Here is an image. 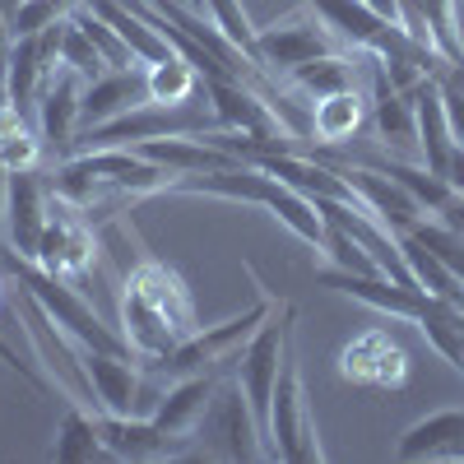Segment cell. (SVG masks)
Returning <instances> with one entry per match:
<instances>
[{"mask_svg": "<svg viewBox=\"0 0 464 464\" xmlns=\"http://www.w3.org/2000/svg\"><path fill=\"white\" fill-rule=\"evenodd\" d=\"M144 89H149V102H190V98H200L205 80L181 52H172L168 61L144 65Z\"/></svg>", "mask_w": 464, "mask_h": 464, "instance_id": "obj_22", "label": "cell"}, {"mask_svg": "<svg viewBox=\"0 0 464 464\" xmlns=\"http://www.w3.org/2000/svg\"><path fill=\"white\" fill-rule=\"evenodd\" d=\"M130 288H140L159 312L172 321V330L181 334V339H190L200 330V321H196V302H190V288H186V279L177 275V269L168 265V260H159V256H144L135 269H130V279H126Z\"/></svg>", "mask_w": 464, "mask_h": 464, "instance_id": "obj_12", "label": "cell"}, {"mask_svg": "<svg viewBox=\"0 0 464 464\" xmlns=\"http://www.w3.org/2000/svg\"><path fill=\"white\" fill-rule=\"evenodd\" d=\"M446 459H464V437H459V441H455V446L446 450Z\"/></svg>", "mask_w": 464, "mask_h": 464, "instance_id": "obj_36", "label": "cell"}, {"mask_svg": "<svg viewBox=\"0 0 464 464\" xmlns=\"http://www.w3.org/2000/svg\"><path fill=\"white\" fill-rule=\"evenodd\" d=\"M149 5H159V10H163V5H186V10H200V0H149ZM200 14H205V10H200Z\"/></svg>", "mask_w": 464, "mask_h": 464, "instance_id": "obj_34", "label": "cell"}, {"mask_svg": "<svg viewBox=\"0 0 464 464\" xmlns=\"http://www.w3.org/2000/svg\"><path fill=\"white\" fill-rule=\"evenodd\" d=\"M459 5H464V0H459Z\"/></svg>", "mask_w": 464, "mask_h": 464, "instance_id": "obj_39", "label": "cell"}, {"mask_svg": "<svg viewBox=\"0 0 464 464\" xmlns=\"http://www.w3.org/2000/svg\"><path fill=\"white\" fill-rule=\"evenodd\" d=\"M256 47H260V70L265 74H275V80H288V74L306 61H316V56H330V52H348L334 28L312 10V5H302L275 24H265L256 33Z\"/></svg>", "mask_w": 464, "mask_h": 464, "instance_id": "obj_5", "label": "cell"}, {"mask_svg": "<svg viewBox=\"0 0 464 464\" xmlns=\"http://www.w3.org/2000/svg\"><path fill=\"white\" fill-rule=\"evenodd\" d=\"M74 24H80L84 33H89V43L98 47V56L107 61V70H126V65H140L135 56H130V47L121 43V33H116L93 5H84V0H80V5H74Z\"/></svg>", "mask_w": 464, "mask_h": 464, "instance_id": "obj_26", "label": "cell"}, {"mask_svg": "<svg viewBox=\"0 0 464 464\" xmlns=\"http://www.w3.org/2000/svg\"><path fill=\"white\" fill-rule=\"evenodd\" d=\"M367 130H372V93L367 89H343V93L312 102V144L343 149V144H358Z\"/></svg>", "mask_w": 464, "mask_h": 464, "instance_id": "obj_13", "label": "cell"}, {"mask_svg": "<svg viewBox=\"0 0 464 464\" xmlns=\"http://www.w3.org/2000/svg\"><path fill=\"white\" fill-rule=\"evenodd\" d=\"M196 455L205 459H275V446H269L260 418L242 391V381L232 376V367L218 376L214 400L196 428Z\"/></svg>", "mask_w": 464, "mask_h": 464, "instance_id": "obj_2", "label": "cell"}, {"mask_svg": "<svg viewBox=\"0 0 464 464\" xmlns=\"http://www.w3.org/2000/svg\"><path fill=\"white\" fill-rule=\"evenodd\" d=\"M19 5H24V0H0V10H5V14H10V19H14V14H19Z\"/></svg>", "mask_w": 464, "mask_h": 464, "instance_id": "obj_35", "label": "cell"}, {"mask_svg": "<svg viewBox=\"0 0 464 464\" xmlns=\"http://www.w3.org/2000/svg\"><path fill=\"white\" fill-rule=\"evenodd\" d=\"M116 330H121L130 358L140 362H163L172 348L181 343V334L172 330V321L153 306L140 288H121V302H116Z\"/></svg>", "mask_w": 464, "mask_h": 464, "instance_id": "obj_10", "label": "cell"}, {"mask_svg": "<svg viewBox=\"0 0 464 464\" xmlns=\"http://www.w3.org/2000/svg\"><path fill=\"white\" fill-rule=\"evenodd\" d=\"M275 297L269 293H256V302L246 306V312H237V316H227V321H218V325H205V330H196L190 339H181L172 353L163 358V362H149L159 376H168V381H177V376H190V372H218V367H232V358L246 348V339L275 316Z\"/></svg>", "mask_w": 464, "mask_h": 464, "instance_id": "obj_3", "label": "cell"}, {"mask_svg": "<svg viewBox=\"0 0 464 464\" xmlns=\"http://www.w3.org/2000/svg\"><path fill=\"white\" fill-rule=\"evenodd\" d=\"M437 218H441L446 227H455L459 237H464V196H450V205H446V209H441Z\"/></svg>", "mask_w": 464, "mask_h": 464, "instance_id": "obj_32", "label": "cell"}, {"mask_svg": "<svg viewBox=\"0 0 464 464\" xmlns=\"http://www.w3.org/2000/svg\"><path fill=\"white\" fill-rule=\"evenodd\" d=\"M367 5H372L381 19H391V24H400V28H404V19H400V0H367Z\"/></svg>", "mask_w": 464, "mask_h": 464, "instance_id": "obj_33", "label": "cell"}, {"mask_svg": "<svg viewBox=\"0 0 464 464\" xmlns=\"http://www.w3.org/2000/svg\"><path fill=\"white\" fill-rule=\"evenodd\" d=\"M149 102V89H144V65H126V70H102L98 80L84 84V111H80V130H93V126H107L116 116H126L130 107Z\"/></svg>", "mask_w": 464, "mask_h": 464, "instance_id": "obj_15", "label": "cell"}, {"mask_svg": "<svg viewBox=\"0 0 464 464\" xmlns=\"http://www.w3.org/2000/svg\"><path fill=\"white\" fill-rule=\"evenodd\" d=\"M52 459L61 464H89V459H111L98 432V413L84 404H70L65 418L56 422V441H52Z\"/></svg>", "mask_w": 464, "mask_h": 464, "instance_id": "obj_20", "label": "cell"}, {"mask_svg": "<svg viewBox=\"0 0 464 464\" xmlns=\"http://www.w3.org/2000/svg\"><path fill=\"white\" fill-rule=\"evenodd\" d=\"M312 10L334 28V37L348 52H372L385 37V28H395L391 19H381L367 0H312Z\"/></svg>", "mask_w": 464, "mask_h": 464, "instance_id": "obj_18", "label": "cell"}, {"mask_svg": "<svg viewBox=\"0 0 464 464\" xmlns=\"http://www.w3.org/2000/svg\"><path fill=\"white\" fill-rule=\"evenodd\" d=\"M325 163H334L339 177L348 181V190H353V196H358L381 223H391L395 232H409L413 223H422L418 200L409 196L395 177H385V172H376V168H362V163H343V159H325Z\"/></svg>", "mask_w": 464, "mask_h": 464, "instance_id": "obj_11", "label": "cell"}, {"mask_svg": "<svg viewBox=\"0 0 464 464\" xmlns=\"http://www.w3.org/2000/svg\"><path fill=\"white\" fill-rule=\"evenodd\" d=\"M0 260L10 265V275L19 279V288L43 306V312L80 343V348H93V353H130L126 348V339H121V330L116 325H107L93 306L70 288V279H61V275H47L43 265H33V260H24V256H14L5 242H0Z\"/></svg>", "mask_w": 464, "mask_h": 464, "instance_id": "obj_1", "label": "cell"}, {"mask_svg": "<svg viewBox=\"0 0 464 464\" xmlns=\"http://www.w3.org/2000/svg\"><path fill=\"white\" fill-rule=\"evenodd\" d=\"M80 111H84V80L74 70H52V80L37 93V135L47 140L56 159H65L74 135H80Z\"/></svg>", "mask_w": 464, "mask_h": 464, "instance_id": "obj_9", "label": "cell"}, {"mask_svg": "<svg viewBox=\"0 0 464 464\" xmlns=\"http://www.w3.org/2000/svg\"><path fill=\"white\" fill-rule=\"evenodd\" d=\"M446 181H450L455 196H464V144H455V153H450V163H446Z\"/></svg>", "mask_w": 464, "mask_h": 464, "instance_id": "obj_30", "label": "cell"}, {"mask_svg": "<svg viewBox=\"0 0 464 464\" xmlns=\"http://www.w3.org/2000/svg\"><path fill=\"white\" fill-rule=\"evenodd\" d=\"M43 149H47V140L37 130H19L14 140L0 144V168L5 172H37L43 168Z\"/></svg>", "mask_w": 464, "mask_h": 464, "instance_id": "obj_28", "label": "cell"}, {"mask_svg": "<svg viewBox=\"0 0 464 464\" xmlns=\"http://www.w3.org/2000/svg\"><path fill=\"white\" fill-rule=\"evenodd\" d=\"M464 437V409H437L418 418L413 428L395 441V459H446V450Z\"/></svg>", "mask_w": 464, "mask_h": 464, "instance_id": "obj_19", "label": "cell"}, {"mask_svg": "<svg viewBox=\"0 0 464 464\" xmlns=\"http://www.w3.org/2000/svg\"><path fill=\"white\" fill-rule=\"evenodd\" d=\"M200 10L223 28V37H227V43L232 47H242L256 65H260V47H256V24H251V14H246V5H242V0H200Z\"/></svg>", "mask_w": 464, "mask_h": 464, "instance_id": "obj_25", "label": "cell"}, {"mask_svg": "<svg viewBox=\"0 0 464 464\" xmlns=\"http://www.w3.org/2000/svg\"><path fill=\"white\" fill-rule=\"evenodd\" d=\"M321 256H325V269H339V275H381L376 260L367 256V246L353 237V232H343L334 218H325V246H321Z\"/></svg>", "mask_w": 464, "mask_h": 464, "instance_id": "obj_24", "label": "cell"}, {"mask_svg": "<svg viewBox=\"0 0 464 464\" xmlns=\"http://www.w3.org/2000/svg\"><path fill=\"white\" fill-rule=\"evenodd\" d=\"M269 446H275V459H288V464H321L325 459L316 413H312V395H306L302 362H297L293 348L284 353L275 400H269Z\"/></svg>", "mask_w": 464, "mask_h": 464, "instance_id": "obj_4", "label": "cell"}, {"mask_svg": "<svg viewBox=\"0 0 464 464\" xmlns=\"http://www.w3.org/2000/svg\"><path fill=\"white\" fill-rule=\"evenodd\" d=\"M61 70V65H56ZM52 80V65L37 52V37H14V52H10V65H5V84H10V102L14 107H37V93Z\"/></svg>", "mask_w": 464, "mask_h": 464, "instance_id": "obj_21", "label": "cell"}, {"mask_svg": "<svg viewBox=\"0 0 464 464\" xmlns=\"http://www.w3.org/2000/svg\"><path fill=\"white\" fill-rule=\"evenodd\" d=\"M98 432L111 459H181V455H196V437H177L163 432L153 418H116V413H98Z\"/></svg>", "mask_w": 464, "mask_h": 464, "instance_id": "obj_8", "label": "cell"}, {"mask_svg": "<svg viewBox=\"0 0 464 464\" xmlns=\"http://www.w3.org/2000/svg\"><path fill=\"white\" fill-rule=\"evenodd\" d=\"M19 130H28V111L14 107V102H0V144L14 140Z\"/></svg>", "mask_w": 464, "mask_h": 464, "instance_id": "obj_29", "label": "cell"}, {"mask_svg": "<svg viewBox=\"0 0 464 464\" xmlns=\"http://www.w3.org/2000/svg\"><path fill=\"white\" fill-rule=\"evenodd\" d=\"M223 372H227V367H218V372H190V376L168 381L159 409H153V422H159L163 432L196 437V428H200V418H205V409H209V400H214V385H218Z\"/></svg>", "mask_w": 464, "mask_h": 464, "instance_id": "obj_16", "label": "cell"}, {"mask_svg": "<svg viewBox=\"0 0 464 464\" xmlns=\"http://www.w3.org/2000/svg\"><path fill=\"white\" fill-rule=\"evenodd\" d=\"M61 65L65 70H74L80 80L89 84V80H98V74L107 70V61L98 56V47L89 43V33L74 24V14L65 19V28H61Z\"/></svg>", "mask_w": 464, "mask_h": 464, "instance_id": "obj_27", "label": "cell"}, {"mask_svg": "<svg viewBox=\"0 0 464 464\" xmlns=\"http://www.w3.org/2000/svg\"><path fill=\"white\" fill-rule=\"evenodd\" d=\"M0 312H5V279H0Z\"/></svg>", "mask_w": 464, "mask_h": 464, "instance_id": "obj_38", "label": "cell"}, {"mask_svg": "<svg viewBox=\"0 0 464 464\" xmlns=\"http://www.w3.org/2000/svg\"><path fill=\"white\" fill-rule=\"evenodd\" d=\"M47 223H52V186L37 172H5V205H0L5 246L24 260H37Z\"/></svg>", "mask_w": 464, "mask_h": 464, "instance_id": "obj_6", "label": "cell"}, {"mask_svg": "<svg viewBox=\"0 0 464 464\" xmlns=\"http://www.w3.org/2000/svg\"><path fill=\"white\" fill-rule=\"evenodd\" d=\"M422 19H428L432 47L450 61L464 65V28H459V0H422Z\"/></svg>", "mask_w": 464, "mask_h": 464, "instance_id": "obj_23", "label": "cell"}, {"mask_svg": "<svg viewBox=\"0 0 464 464\" xmlns=\"http://www.w3.org/2000/svg\"><path fill=\"white\" fill-rule=\"evenodd\" d=\"M413 107H418V159L422 168H432L437 177H446V163L455 153V126H450V111H446V98H441V80L428 74L413 93Z\"/></svg>", "mask_w": 464, "mask_h": 464, "instance_id": "obj_14", "label": "cell"}, {"mask_svg": "<svg viewBox=\"0 0 464 464\" xmlns=\"http://www.w3.org/2000/svg\"><path fill=\"white\" fill-rule=\"evenodd\" d=\"M367 56L362 52H330V56H316L288 74V84L302 93V98H330V93H343V89H367Z\"/></svg>", "mask_w": 464, "mask_h": 464, "instance_id": "obj_17", "label": "cell"}, {"mask_svg": "<svg viewBox=\"0 0 464 464\" xmlns=\"http://www.w3.org/2000/svg\"><path fill=\"white\" fill-rule=\"evenodd\" d=\"M0 102H10V84H5V70H0Z\"/></svg>", "mask_w": 464, "mask_h": 464, "instance_id": "obj_37", "label": "cell"}, {"mask_svg": "<svg viewBox=\"0 0 464 464\" xmlns=\"http://www.w3.org/2000/svg\"><path fill=\"white\" fill-rule=\"evenodd\" d=\"M339 376L353 385H372V391H395L409 376V353L391 330H362L339 348Z\"/></svg>", "mask_w": 464, "mask_h": 464, "instance_id": "obj_7", "label": "cell"}, {"mask_svg": "<svg viewBox=\"0 0 464 464\" xmlns=\"http://www.w3.org/2000/svg\"><path fill=\"white\" fill-rule=\"evenodd\" d=\"M10 52H14V19L0 10V70L10 65Z\"/></svg>", "mask_w": 464, "mask_h": 464, "instance_id": "obj_31", "label": "cell"}]
</instances>
